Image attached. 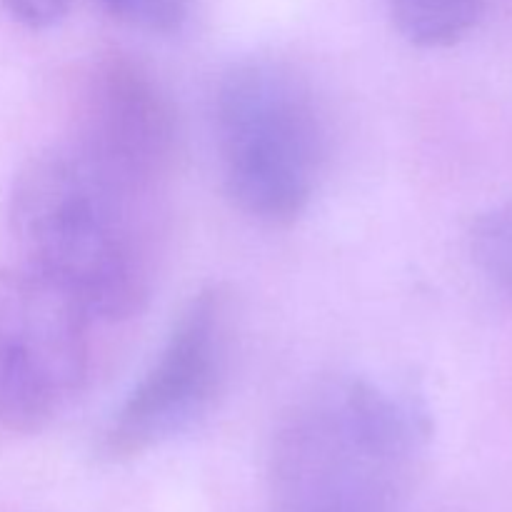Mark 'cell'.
<instances>
[{
  "mask_svg": "<svg viewBox=\"0 0 512 512\" xmlns=\"http://www.w3.org/2000/svg\"><path fill=\"white\" fill-rule=\"evenodd\" d=\"M395 28L418 48H450L473 33L483 0H388Z\"/></svg>",
  "mask_w": 512,
  "mask_h": 512,
  "instance_id": "7",
  "label": "cell"
},
{
  "mask_svg": "<svg viewBox=\"0 0 512 512\" xmlns=\"http://www.w3.org/2000/svg\"><path fill=\"white\" fill-rule=\"evenodd\" d=\"M70 145L123 183L153 195L178 170L183 128L153 70L113 53L93 60L80 78Z\"/></svg>",
  "mask_w": 512,
  "mask_h": 512,
  "instance_id": "6",
  "label": "cell"
},
{
  "mask_svg": "<svg viewBox=\"0 0 512 512\" xmlns=\"http://www.w3.org/2000/svg\"><path fill=\"white\" fill-rule=\"evenodd\" d=\"M0 5L28 28H50L68 13L70 0H0Z\"/></svg>",
  "mask_w": 512,
  "mask_h": 512,
  "instance_id": "10",
  "label": "cell"
},
{
  "mask_svg": "<svg viewBox=\"0 0 512 512\" xmlns=\"http://www.w3.org/2000/svg\"><path fill=\"white\" fill-rule=\"evenodd\" d=\"M110 18L145 33H175L185 25L193 0H95Z\"/></svg>",
  "mask_w": 512,
  "mask_h": 512,
  "instance_id": "9",
  "label": "cell"
},
{
  "mask_svg": "<svg viewBox=\"0 0 512 512\" xmlns=\"http://www.w3.org/2000/svg\"><path fill=\"white\" fill-rule=\"evenodd\" d=\"M233 335L235 303L225 285H205L190 295L158 358L105 425V458L133 460L198 425L228 383Z\"/></svg>",
  "mask_w": 512,
  "mask_h": 512,
  "instance_id": "4",
  "label": "cell"
},
{
  "mask_svg": "<svg viewBox=\"0 0 512 512\" xmlns=\"http://www.w3.org/2000/svg\"><path fill=\"white\" fill-rule=\"evenodd\" d=\"M428 443L410 398L355 375L320 380L273 435L268 512H405Z\"/></svg>",
  "mask_w": 512,
  "mask_h": 512,
  "instance_id": "2",
  "label": "cell"
},
{
  "mask_svg": "<svg viewBox=\"0 0 512 512\" xmlns=\"http://www.w3.org/2000/svg\"><path fill=\"white\" fill-rule=\"evenodd\" d=\"M88 313L35 270L0 268V428L35 433L85 388Z\"/></svg>",
  "mask_w": 512,
  "mask_h": 512,
  "instance_id": "5",
  "label": "cell"
},
{
  "mask_svg": "<svg viewBox=\"0 0 512 512\" xmlns=\"http://www.w3.org/2000/svg\"><path fill=\"white\" fill-rule=\"evenodd\" d=\"M150 195L73 145L33 155L15 175L8 223L25 268L63 288L93 320H128L153 293Z\"/></svg>",
  "mask_w": 512,
  "mask_h": 512,
  "instance_id": "1",
  "label": "cell"
},
{
  "mask_svg": "<svg viewBox=\"0 0 512 512\" xmlns=\"http://www.w3.org/2000/svg\"><path fill=\"white\" fill-rule=\"evenodd\" d=\"M470 255L480 273L512 300V200L478 215L470 228Z\"/></svg>",
  "mask_w": 512,
  "mask_h": 512,
  "instance_id": "8",
  "label": "cell"
},
{
  "mask_svg": "<svg viewBox=\"0 0 512 512\" xmlns=\"http://www.w3.org/2000/svg\"><path fill=\"white\" fill-rule=\"evenodd\" d=\"M213 123L233 208L268 228L293 225L325 165V123L308 78L283 60H240L218 80Z\"/></svg>",
  "mask_w": 512,
  "mask_h": 512,
  "instance_id": "3",
  "label": "cell"
}]
</instances>
